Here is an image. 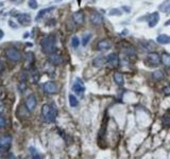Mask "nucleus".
<instances>
[{
	"mask_svg": "<svg viewBox=\"0 0 170 159\" xmlns=\"http://www.w3.org/2000/svg\"><path fill=\"white\" fill-rule=\"evenodd\" d=\"M41 50L46 54H53L54 49H55V38L53 35H48L44 37L40 42Z\"/></svg>",
	"mask_w": 170,
	"mask_h": 159,
	"instance_id": "f257e3e1",
	"label": "nucleus"
},
{
	"mask_svg": "<svg viewBox=\"0 0 170 159\" xmlns=\"http://www.w3.org/2000/svg\"><path fill=\"white\" fill-rule=\"evenodd\" d=\"M41 115L46 122H53L56 118V109L53 105L45 104L41 108Z\"/></svg>",
	"mask_w": 170,
	"mask_h": 159,
	"instance_id": "f03ea898",
	"label": "nucleus"
},
{
	"mask_svg": "<svg viewBox=\"0 0 170 159\" xmlns=\"http://www.w3.org/2000/svg\"><path fill=\"white\" fill-rule=\"evenodd\" d=\"M162 63V57L156 53V52H151L147 55L146 58V64L149 67H156Z\"/></svg>",
	"mask_w": 170,
	"mask_h": 159,
	"instance_id": "7ed1b4c3",
	"label": "nucleus"
},
{
	"mask_svg": "<svg viewBox=\"0 0 170 159\" xmlns=\"http://www.w3.org/2000/svg\"><path fill=\"white\" fill-rule=\"evenodd\" d=\"M6 54H7V57L11 62H19L21 59V53L17 49H15V48L8 49L7 52H6Z\"/></svg>",
	"mask_w": 170,
	"mask_h": 159,
	"instance_id": "20e7f679",
	"label": "nucleus"
},
{
	"mask_svg": "<svg viewBox=\"0 0 170 159\" xmlns=\"http://www.w3.org/2000/svg\"><path fill=\"white\" fill-rule=\"evenodd\" d=\"M72 90L77 93V95H83V92L85 91V86H84V83L82 82V80L77 77L75 78V81L72 85Z\"/></svg>",
	"mask_w": 170,
	"mask_h": 159,
	"instance_id": "39448f33",
	"label": "nucleus"
},
{
	"mask_svg": "<svg viewBox=\"0 0 170 159\" xmlns=\"http://www.w3.org/2000/svg\"><path fill=\"white\" fill-rule=\"evenodd\" d=\"M106 63L111 67H113V68L118 67V65H119V56H118V53L113 52V53L108 54L107 57H106Z\"/></svg>",
	"mask_w": 170,
	"mask_h": 159,
	"instance_id": "423d86ee",
	"label": "nucleus"
},
{
	"mask_svg": "<svg viewBox=\"0 0 170 159\" xmlns=\"http://www.w3.org/2000/svg\"><path fill=\"white\" fill-rule=\"evenodd\" d=\"M37 101H36V97L34 95H30L28 96V98L26 99V107L29 111H33L36 107Z\"/></svg>",
	"mask_w": 170,
	"mask_h": 159,
	"instance_id": "0eeeda50",
	"label": "nucleus"
},
{
	"mask_svg": "<svg viewBox=\"0 0 170 159\" xmlns=\"http://www.w3.org/2000/svg\"><path fill=\"white\" fill-rule=\"evenodd\" d=\"M147 20H148V24H149L150 28L155 27L158 23V21H159V14H158V12H153L150 15H148L147 16Z\"/></svg>",
	"mask_w": 170,
	"mask_h": 159,
	"instance_id": "6e6552de",
	"label": "nucleus"
},
{
	"mask_svg": "<svg viewBox=\"0 0 170 159\" xmlns=\"http://www.w3.org/2000/svg\"><path fill=\"white\" fill-rule=\"evenodd\" d=\"M11 142H12V137L11 136H3V137H1V138H0V151H1V152L7 151L10 147Z\"/></svg>",
	"mask_w": 170,
	"mask_h": 159,
	"instance_id": "1a4fd4ad",
	"label": "nucleus"
},
{
	"mask_svg": "<svg viewBox=\"0 0 170 159\" xmlns=\"http://www.w3.org/2000/svg\"><path fill=\"white\" fill-rule=\"evenodd\" d=\"M91 22L95 26H100L103 23V16L99 12H94L91 15Z\"/></svg>",
	"mask_w": 170,
	"mask_h": 159,
	"instance_id": "9d476101",
	"label": "nucleus"
},
{
	"mask_svg": "<svg viewBox=\"0 0 170 159\" xmlns=\"http://www.w3.org/2000/svg\"><path fill=\"white\" fill-rule=\"evenodd\" d=\"M84 18H85L84 13H83V11H81V10L74 12L73 15H72V19H73L74 23H77V24H82V23L84 22Z\"/></svg>",
	"mask_w": 170,
	"mask_h": 159,
	"instance_id": "9b49d317",
	"label": "nucleus"
},
{
	"mask_svg": "<svg viewBox=\"0 0 170 159\" xmlns=\"http://www.w3.org/2000/svg\"><path fill=\"white\" fill-rule=\"evenodd\" d=\"M42 87H44V90L48 93H55L58 91V86L54 82H47Z\"/></svg>",
	"mask_w": 170,
	"mask_h": 159,
	"instance_id": "f8f14e48",
	"label": "nucleus"
},
{
	"mask_svg": "<svg viewBox=\"0 0 170 159\" xmlns=\"http://www.w3.org/2000/svg\"><path fill=\"white\" fill-rule=\"evenodd\" d=\"M97 49L99 51H106L108 49H111V43L107 39H101V41L97 44Z\"/></svg>",
	"mask_w": 170,
	"mask_h": 159,
	"instance_id": "ddd939ff",
	"label": "nucleus"
},
{
	"mask_svg": "<svg viewBox=\"0 0 170 159\" xmlns=\"http://www.w3.org/2000/svg\"><path fill=\"white\" fill-rule=\"evenodd\" d=\"M17 20L19 23H21L23 26H28L31 22V16H30V14H20L17 16Z\"/></svg>",
	"mask_w": 170,
	"mask_h": 159,
	"instance_id": "4468645a",
	"label": "nucleus"
},
{
	"mask_svg": "<svg viewBox=\"0 0 170 159\" xmlns=\"http://www.w3.org/2000/svg\"><path fill=\"white\" fill-rule=\"evenodd\" d=\"M92 63H93V66L95 68H100V67H102L106 63V58L104 56H97V57H95L93 59Z\"/></svg>",
	"mask_w": 170,
	"mask_h": 159,
	"instance_id": "2eb2a0df",
	"label": "nucleus"
},
{
	"mask_svg": "<svg viewBox=\"0 0 170 159\" xmlns=\"http://www.w3.org/2000/svg\"><path fill=\"white\" fill-rule=\"evenodd\" d=\"M156 42L160 45H168L170 44V36H168L167 34H160L156 37Z\"/></svg>",
	"mask_w": 170,
	"mask_h": 159,
	"instance_id": "dca6fc26",
	"label": "nucleus"
},
{
	"mask_svg": "<svg viewBox=\"0 0 170 159\" xmlns=\"http://www.w3.org/2000/svg\"><path fill=\"white\" fill-rule=\"evenodd\" d=\"M54 10V7H50V8H46V9H42V10H40L38 13H37V16H36V20L38 21V20H40L42 17H45L48 13H50L51 11H53Z\"/></svg>",
	"mask_w": 170,
	"mask_h": 159,
	"instance_id": "f3484780",
	"label": "nucleus"
},
{
	"mask_svg": "<svg viewBox=\"0 0 170 159\" xmlns=\"http://www.w3.org/2000/svg\"><path fill=\"white\" fill-rule=\"evenodd\" d=\"M114 81H115V83L117 85H123L124 84V77H123V75L121 73L116 72L114 74Z\"/></svg>",
	"mask_w": 170,
	"mask_h": 159,
	"instance_id": "a211bd4d",
	"label": "nucleus"
},
{
	"mask_svg": "<svg viewBox=\"0 0 170 159\" xmlns=\"http://www.w3.org/2000/svg\"><path fill=\"white\" fill-rule=\"evenodd\" d=\"M50 62L53 64V65H60L62 62H63V58H62V56H60V55H58V54H51V56H50Z\"/></svg>",
	"mask_w": 170,
	"mask_h": 159,
	"instance_id": "6ab92c4d",
	"label": "nucleus"
},
{
	"mask_svg": "<svg viewBox=\"0 0 170 159\" xmlns=\"http://www.w3.org/2000/svg\"><path fill=\"white\" fill-rule=\"evenodd\" d=\"M162 63L164 66L170 69V54L169 53H164L162 55Z\"/></svg>",
	"mask_w": 170,
	"mask_h": 159,
	"instance_id": "aec40b11",
	"label": "nucleus"
},
{
	"mask_svg": "<svg viewBox=\"0 0 170 159\" xmlns=\"http://www.w3.org/2000/svg\"><path fill=\"white\" fill-rule=\"evenodd\" d=\"M152 77L155 81H160V80L164 77V72L162 70H156L152 73Z\"/></svg>",
	"mask_w": 170,
	"mask_h": 159,
	"instance_id": "412c9836",
	"label": "nucleus"
},
{
	"mask_svg": "<svg viewBox=\"0 0 170 159\" xmlns=\"http://www.w3.org/2000/svg\"><path fill=\"white\" fill-rule=\"evenodd\" d=\"M91 38H92V33L87 32V33L83 34V37H82V45H83V46H86V45L89 43Z\"/></svg>",
	"mask_w": 170,
	"mask_h": 159,
	"instance_id": "4be33fe9",
	"label": "nucleus"
},
{
	"mask_svg": "<svg viewBox=\"0 0 170 159\" xmlns=\"http://www.w3.org/2000/svg\"><path fill=\"white\" fill-rule=\"evenodd\" d=\"M78 104H79V101H78L77 97L73 95H69V105L71 107H75V106H78Z\"/></svg>",
	"mask_w": 170,
	"mask_h": 159,
	"instance_id": "5701e85b",
	"label": "nucleus"
},
{
	"mask_svg": "<svg viewBox=\"0 0 170 159\" xmlns=\"http://www.w3.org/2000/svg\"><path fill=\"white\" fill-rule=\"evenodd\" d=\"M30 154L34 159H41V155L34 147H30Z\"/></svg>",
	"mask_w": 170,
	"mask_h": 159,
	"instance_id": "b1692460",
	"label": "nucleus"
},
{
	"mask_svg": "<svg viewBox=\"0 0 170 159\" xmlns=\"http://www.w3.org/2000/svg\"><path fill=\"white\" fill-rule=\"evenodd\" d=\"M170 6V0H165V1L163 2V3H160L159 4V7H158V9H159V11H163V12H165L166 10H167V8Z\"/></svg>",
	"mask_w": 170,
	"mask_h": 159,
	"instance_id": "393cba45",
	"label": "nucleus"
},
{
	"mask_svg": "<svg viewBox=\"0 0 170 159\" xmlns=\"http://www.w3.org/2000/svg\"><path fill=\"white\" fill-rule=\"evenodd\" d=\"M71 46H72L74 49H77V48L80 46V39H79L78 36H73V37L71 38Z\"/></svg>",
	"mask_w": 170,
	"mask_h": 159,
	"instance_id": "a878e982",
	"label": "nucleus"
},
{
	"mask_svg": "<svg viewBox=\"0 0 170 159\" xmlns=\"http://www.w3.org/2000/svg\"><path fill=\"white\" fill-rule=\"evenodd\" d=\"M108 14H110L111 16H121L122 12H121L119 9H112V10L110 11Z\"/></svg>",
	"mask_w": 170,
	"mask_h": 159,
	"instance_id": "bb28decb",
	"label": "nucleus"
},
{
	"mask_svg": "<svg viewBox=\"0 0 170 159\" xmlns=\"http://www.w3.org/2000/svg\"><path fill=\"white\" fill-rule=\"evenodd\" d=\"M28 6H29L30 9L34 10V9H36L38 7V3H37L36 0H29V1H28Z\"/></svg>",
	"mask_w": 170,
	"mask_h": 159,
	"instance_id": "cd10ccee",
	"label": "nucleus"
},
{
	"mask_svg": "<svg viewBox=\"0 0 170 159\" xmlns=\"http://www.w3.org/2000/svg\"><path fill=\"white\" fill-rule=\"evenodd\" d=\"M144 46H145V48L147 49V50H153L154 49V45H153V43L151 42V41H147L145 44H143Z\"/></svg>",
	"mask_w": 170,
	"mask_h": 159,
	"instance_id": "c85d7f7f",
	"label": "nucleus"
},
{
	"mask_svg": "<svg viewBox=\"0 0 170 159\" xmlns=\"http://www.w3.org/2000/svg\"><path fill=\"white\" fill-rule=\"evenodd\" d=\"M4 126H6V119L2 116H0V128H3Z\"/></svg>",
	"mask_w": 170,
	"mask_h": 159,
	"instance_id": "c756f323",
	"label": "nucleus"
},
{
	"mask_svg": "<svg viewBox=\"0 0 170 159\" xmlns=\"http://www.w3.org/2000/svg\"><path fill=\"white\" fill-rule=\"evenodd\" d=\"M164 93L166 96H169L170 95V86H167V87L164 88Z\"/></svg>",
	"mask_w": 170,
	"mask_h": 159,
	"instance_id": "7c9ffc66",
	"label": "nucleus"
},
{
	"mask_svg": "<svg viewBox=\"0 0 170 159\" xmlns=\"http://www.w3.org/2000/svg\"><path fill=\"white\" fill-rule=\"evenodd\" d=\"M3 69H4V66H3V63H1L0 62V74L2 73V71H3Z\"/></svg>",
	"mask_w": 170,
	"mask_h": 159,
	"instance_id": "2f4dec72",
	"label": "nucleus"
},
{
	"mask_svg": "<svg viewBox=\"0 0 170 159\" xmlns=\"http://www.w3.org/2000/svg\"><path fill=\"white\" fill-rule=\"evenodd\" d=\"M122 9H123V10H124L125 12H128V13H130V12H131V9H130V8H128L126 6H124V7H122Z\"/></svg>",
	"mask_w": 170,
	"mask_h": 159,
	"instance_id": "473e14b6",
	"label": "nucleus"
},
{
	"mask_svg": "<svg viewBox=\"0 0 170 159\" xmlns=\"http://www.w3.org/2000/svg\"><path fill=\"white\" fill-rule=\"evenodd\" d=\"M9 159H17V157H16L14 154H10V155H9Z\"/></svg>",
	"mask_w": 170,
	"mask_h": 159,
	"instance_id": "72a5a7b5",
	"label": "nucleus"
},
{
	"mask_svg": "<svg viewBox=\"0 0 170 159\" xmlns=\"http://www.w3.org/2000/svg\"><path fill=\"white\" fill-rule=\"evenodd\" d=\"M9 24H10L12 28H17V26H15V24H14V22H13V21H11V20L9 21Z\"/></svg>",
	"mask_w": 170,
	"mask_h": 159,
	"instance_id": "f704fd0d",
	"label": "nucleus"
},
{
	"mask_svg": "<svg viewBox=\"0 0 170 159\" xmlns=\"http://www.w3.org/2000/svg\"><path fill=\"white\" fill-rule=\"evenodd\" d=\"M3 36H4V33H3V31L1 29H0V39H1Z\"/></svg>",
	"mask_w": 170,
	"mask_h": 159,
	"instance_id": "c9c22d12",
	"label": "nucleus"
},
{
	"mask_svg": "<svg viewBox=\"0 0 170 159\" xmlns=\"http://www.w3.org/2000/svg\"><path fill=\"white\" fill-rule=\"evenodd\" d=\"M3 110V103L0 101V111H2Z\"/></svg>",
	"mask_w": 170,
	"mask_h": 159,
	"instance_id": "e433bc0d",
	"label": "nucleus"
},
{
	"mask_svg": "<svg viewBox=\"0 0 170 159\" xmlns=\"http://www.w3.org/2000/svg\"><path fill=\"white\" fill-rule=\"evenodd\" d=\"M165 13H167V14H169V13H170V6L167 8V10L165 11Z\"/></svg>",
	"mask_w": 170,
	"mask_h": 159,
	"instance_id": "4c0bfd02",
	"label": "nucleus"
},
{
	"mask_svg": "<svg viewBox=\"0 0 170 159\" xmlns=\"http://www.w3.org/2000/svg\"><path fill=\"white\" fill-rule=\"evenodd\" d=\"M164 24H165V26H170V19H169V20H167V21H166Z\"/></svg>",
	"mask_w": 170,
	"mask_h": 159,
	"instance_id": "58836bf2",
	"label": "nucleus"
},
{
	"mask_svg": "<svg viewBox=\"0 0 170 159\" xmlns=\"http://www.w3.org/2000/svg\"><path fill=\"white\" fill-rule=\"evenodd\" d=\"M123 35H126L128 34V30H123V33H122Z\"/></svg>",
	"mask_w": 170,
	"mask_h": 159,
	"instance_id": "ea45409f",
	"label": "nucleus"
},
{
	"mask_svg": "<svg viewBox=\"0 0 170 159\" xmlns=\"http://www.w3.org/2000/svg\"><path fill=\"white\" fill-rule=\"evenodd\" d=\"M2 6H3V3H2V2H0V7H2Z\"/></svg>",
	"mask_w": 170,
	"mask_h": 159,
	"instance_id": "a19ab883",
	"label": "nucleus"
},
{
	"mask_svg": "<svg viewBox=\"0 0 170 159\" xmlns=\"http://www.w3.org/2000/svg\"><path fill=\"white\" fill-rule=\"evenodd\" d=\"M0 95H1V92H0Z\"/></svg>",
	"mask_w": 170,
	"mask_h": 159,
	"instance_id": "79ce46f5",
	"label": "nucleus"
}]
</instances>
